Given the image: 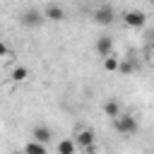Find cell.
<instances>
[{
  "instance_id": "obj_3",
  "label": "cell",
  "mask_w": 154,
  "mask_h": 154,
  "mask_svg": "<svg viewBox=\"0 0 154 154\" xmlns=\"http://www.w3.org/2000/svg\"><path fill=\"white\" fill-rule=\"evenodd\" d=\"M19 24H22V26H26V29H36V26H41V24H43V12L34 10V7H29V10H24V12L19 14Z\"/></svg>"
},
{
  "instance_id": "obj_13",
  "label": "cell",
  "mask_w": 154,
  "mask_h": 154,
  "mask_svg": "<svg viewBox=\"0 0 154 154\" xmlns=\"http://www.w3.org/2000/svg\"><path fill=\"white\" fill-rule=\"evenodd\" d=\"M135 67H137L135 63H123V60L118 63V72H120V75H132V72H135Z\"/></svg>"
},
{
  "instance_id": "obj_11",
  "label": "cell",
  "mask_w": 154,
  "mask_h": 154,
  "mask_svg": "<svg viewBox=\"0 0 154 154\" xmlns=\"http://www.w3.org/2000/svg\"><path fill=\"white\" fill-rule=\"evenodd\" d=\"M118 63H120V58H118V55H113V53L103 58V67H106L108 72H118Z\"/></svg>"
},
{
  "instance_id": "obj_6",
  "label": "cell",
  "mask_w": 154,
  "mask_h": 154,
  "mask_svg": "<svg viewBox=\"0 0 154 154\" xmlns=\"http://www.w3.org/2000/svg\"><path fill=\"white\" fill-rule=\"evenodd\" d=\"M94 51H96V55H99V58L111 55V53H113V38H111L108 34L99 36V38H96V43H94Z\"/></svg>"
},
{
  "instance_id": "obj_7",
  "label": "cell",
  "mask_w": 154,
  "mask_h": 154,
  "mask_svg": "<svg viewBox=\"0 0 154 154\" xmlns=\"http://www.w3.org/2000/svg\"><path fill=\"white\" fill-rule=\"evenodd\" d=\"M43 19H48V22H63L65 19V10L60 5H55V2H51L43 10Z\"/></svg>"
},
{
  "instance_id": "obj_10",
  "label": "cell",
  "mask_w": 154,
  "mask_h": 154,
  "mask_svg": "<svg viewBox=\"0 0 154 154\" xmlns=\"http://www.w3.org/2000/svg\"><path fill=\"white\" fill-rule=\"evenodd\" d=\"M58 152L60 154H72V152H77V142L75 140H63V142H58Z\"/></svg>"
},
{
  "instance_id": "obj_15",
  "label": "cell",
  "mask_w": 154,
  "mask_h": 154,
  "mask_svg": "<svg viewBox=\"0 0 154 154\" xmlns=\"http://www.w3.org/2000/svg\"><path fill=\"white\" fill-rule=\"evenodd\" d=\"M2 55H7V46L0 41V58H2Z\"/></svg>"
},
{
  "instance_id": "obj_14",
  "label": "cell",
  "mask_w": 154,
  "mask_h": 154,
  "mask_svg": "<svg viewBox=\"0 0 154 154\" xmlns=\"http://www.w3.org/2000/svg\"><path fill=\"white\" fill-rule=\"evenodd\" d=\"M26 75H29L26 67H17V70L12 72V79H14V82H22V79H26Z\"/></svg>"
},
{
  "instance_id": "obj_1",
  "label": "cell",
  "mask_w": 154,
  "mask_h": 154,
  "mask_svg": "<svg viewBox=\"0 0 154 154\" xmlns=\"http://www.w3.org/2000/svg\"><path fill=\"white\" fill-rule=\"evenodd\" d=\"M111 120H113V128H116L118 135H135V132H137V120H135V116L118 113V116H113Z\"/></svg>"
},
{
  "instance_id": "obj_2",
  "label": "cell",
  "mask_w": 154,
  "mask_h": 154,
  "mask_svg": "<svg viewBox=\"0 0 154 154\" xmlns=\"http://www.w3.org/2000/svg\"><path fill=\"white\" fill-rule=\"evenodd\" d=\"M91 19L96 22V24H101V26H108V24H113L116 22V10L111 7V5H99V7H94V12H91Z\"/></svg>"
},
{
  "instance_id": "obj_9",
  "label": "cell",
  "mask_w": 154,
  "mask_h": 154,
  "mask_svg": "<svg viewBox=\"0 0 154 154\" xmlns=\"http://www.w3.org/2000/svg\"><path fill=\"white\" fill-rule=\"evenodd\" d=\"M103 113H106L108 118H113V116H118V113H120V103H118L116 99H108V101L103 103Z\"/></svg>"
},
{
  "instance_id": "obj_12",
  "label": "cell",
  "mask_w": 154,
  "mask_h": 154,
  "mask_svg": "<svg viewBox=\"0 0 154 154\" xmlns=\"http://www.w3.org/2000/svg\"><path fill=\"white\" fill-rule=\"evenodd\" d=\"M24 152H29V154H46V144L38 142V140H34V142H29L24 147Z\"/></svg>"
},
{
  "instance_id": "obj_4",
  "label": "cell",
  "mask_w": 154,
  "mask_h": 154,
  "mask_svg": "<svg viewBox=\"0 0 154 154\" xmlns=\"http://www.w3.org/2000/svg\"><path fill=\"white\" fill-rule=\"evenodd\" d=\"M120 19H123V24L130 26V29H142V26L147 24V14L140 12V10H128V12H123Z\"/></svg>"
},
{
  "instance_id": "obj_8",
  "label": "cell",
  "mask_w": 154,
  "mask_h": 154,
  "mask_svg": "<svg viewBox=\"0 0 154 154\" xmlns=\"http://www.w3.org/2000/svg\"><path fill=\"white\" fill-rule=\"evenodd\" d=\"M34 140L48 144V142H51V130H48L46 125H36V128H34Z\"/></svg>"
},
{
  "instance_id": "obj_5",
  "label": "cell",
  "mask_w": 154,
  "mask_h": 154,
  "mask_svg": "<svg viewBox=\"0 0 154 154\" xmlns=\"http://www.w3.org/2000/svg\"><path fill=\"white\" fill-rule=\"evenodd\" d=\"M75 142H77V149L91 152V149H94V142H96V135H94L91 130H77V132H75Z\"/></svg>"
}]
</instances>
